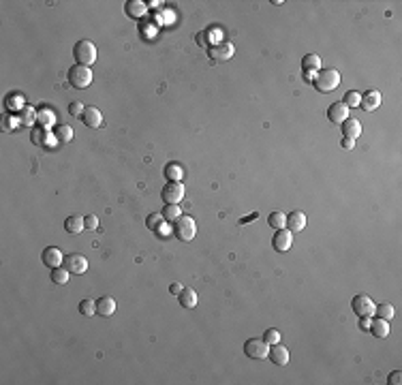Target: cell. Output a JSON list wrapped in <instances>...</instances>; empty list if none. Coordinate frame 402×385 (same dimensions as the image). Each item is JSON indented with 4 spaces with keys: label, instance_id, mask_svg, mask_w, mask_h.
Wrapping results in <instances>:
<instances>
[{
    "label": "cell",
    "instance_id": "6da1fadb",
    "mask_svg": "<svg viewBox=\"0 0 402 385\" xmlns=\"http://www.w3.org/2000/svg\"><path fill=\"white\" fill-rule=\"evenodd\" d=\"M313 84L319 92H332V90H336L338 84H340V73L336 69H321L315 73Z\"/></svg>",
    "mask_w": 402,
    "mask_h": 385
},
{
    "label": "cell",
    "instance_id": "7a4b0ae2",
    "mask_svg": "<svg viewBox=\"0 0 402 385\" xmlns=\"http://www.w3.org/2000/svg\"><path fill=\"white\" fill-rule=\"evenodd\" d=\"M66 77H69L71 86L77 88V90H84V88H88L90 84H92V71H90V66H84V64L71 66L69 73H66Z\"/></svg>",
    "mask_w": 402,
    "mask_h": 385
},
{
    "label": "cell",
    "instance_id": "3957f363",
    "mask_svg": "<svg viewBox=\"0 0 402 385\" xmlns=\"http://www.w3.org/2000/svg\"><path fill=\"white\" fill-rule=\"evenodd\" d=\"M73 56H75L77 64H84V66H90L92 62L96 60V47L92 41H88V39H82V41L75 43V47H73Z\"/></svg>",
    "mask_w": 402,
    "mask_h": 385
},
{
    "label": "cell",
    "instance_id": "277c9868",
    "mask_svg": "<svg viewBox=\"0 0 402 385\" xmlns=\"http://www.w3.org/2000/svg\"><path fill=\"white\" fill-rule=\"evenodd\" d=\"M173 234H175V237H178L180 242H190L192 237H195V234H197L195 220H192L190 216H180L173 223Z\"/></svg>",
    "mask_w": 402,
    "mask_h": 385
},
{
    "label": "cell",
    "instance_id": "5b68a950",
    "mask_svg": "<svg viewBox=\"0 0 402 385\" xmlns=\"http://www.w3.org/2000/svg\"><path fill=\"white\" fill-rule=\"evenodd\" d=\"M244 353L251 360H265L270 353V344L263 338H251V341L244 342Z\"/></svg>",
    "mask_w": 402,
    "mask_h": 385
},
{
    "label": "cell",
    "instance_id": "8992f818",
    "mask_svg": "<svg viewBox=\"0 0 402 385\" xmlns=\"http://www.w3.org/2000/svg\"><path fill=\"white\" fill-rule=\"evenodd\" d=\"M351 308L358 317H375L377 304L372 302L370 296H355L353 302H351Z\"/></svg>",
    "mask_w": 402,
    "mask_h": 385
},
{
    "label": "cell",
    "instance_id": "52a82bcc",
    "mask_svg": "<svg viewBox=\"0 0 402 385\" xmlns=\"http://www.w3.org/2000/svg\"><path fill=\"white\" fill-rule=\"evenodd\" d=\"M62 265H64L71 274H84V272L88 270V259L84 257V255H79V253H71V255H66L64 257V263Z\"/></svg>",
    "mask_w": 402,
    "mask_h": 385
},
{
    "label": "cell",
    "instance_id": "ba28073f",
    "mask_svg": "<svg viewBox=\"0 0 402 385\" xmlns=\"http://www.w3.org/2000/svg\"><path fill=\"white\" fill-rule=\"evenodd\" d=\"M184 199V186L182 182H167L163 189V201L165 203H180Z\"/></svg>",
    "mask_w": 402,
    "mask_h": 385
},
{
    "label": "cell",
    "instance_id": "9c48e42d",
    "mask_svg": "<svg viewBox=\"0 0 402 385\" xmlns=\"http://www.w3.org/2000/svg\"><path fill=\"white\" fill-rule=\"evenodd\" d=\"M210 56H212V60H229L231 56L235 54V47H233V43H229V41H220V43H216V45H212L210 49Z\"/></svg>",
    "mask_w": 402,
    "mask_h": 385
},
{
    "label": "cell",
    "instance_id": "30bf717a",
    "mask_svg": "<svg viewBox=\"0 0 402 385\" xmlns=\"http://www.w3.org/2000/svg\"><path fill=\"white\" fill-rule=\"evenodd\" d=\"M272 244H274V248L278 253H287L289 248H291V244H293V235H291V231L289 229H276V234H274V237H272Z\"/></svg>",
    "mask_w": 402,
    "mask_h": 385
},
{
    "label": "cell",
    "instance_id": "8fae6325",
    "mask_svg": "<svg viewBox=\"0 0 402 385\" xmlns=\"http://www.w3.org/2000/svg\"><path fill=\"white\" fill-rule=\"evenodd\" d=\"M41 261L47 265V268H58V265L64 263V255H62L60 248L56 246H47L41 255Z\"/></svg>",
    "mask_w": 402,
    "mask_h": 385
},
{
    "label": "cell",
    "instance_id": "7c38bea8",
    "mask_svg": "<svg viewBox=\"0 0 402 385\" xmlns=\"http://www.w3.org/2000/svg\"><path fill=\"white\" fill-rule=\"evenodd\" d=\"M285 227L291 231H304V227H306V214L304 212H299V210H293V212H289L287 214V223H285Z\"/></svg>",
    "mask_w": 402,
    "mask_h": 385
},
{
    "label": "cell",
    "instance_id": "4fadbf2b",
    "mask_svg": "<svg viewBox=\"0 0 402 385\" xmlns=\"http://www.w3.org/2000/svg\"><path fill=\"white\" fill-rule=\"evenodd\" d=\"M327 118H330V122L334 124H342L344 120L349 118V107L342 103H332L330 105V109H327Z\"/></svg>",
    "mask_w": 402,
    "mask_h": 385
},
{
    "label": "cell",
    "instance_id": "5bb4252c",
    "mask_svg": "<svg viewBox=\"0 0 402 385\" xmlns=\"http://www.w3.org/2000/svg\"><path fill=\"white\" fill-rule=\"evenodd\" d=\"M270 360H272V364H276V366H287L289 364V351L287 347H280V342H276V344H270Z\"/></svg>",
    "mask_w": 402,
    "mask_h": 385
},
{
    "label": "cell",
    "instance_id": "9a60e30c",
    "mask_svg": "<svg viewBox=\"0 0 402 385\" xmlns=\"http://www.w3.org/2000/svg\"><path fill=\"white\" fill-rule=\"evenodd\" d=\"M82 120L90 128L103 127V116H101V111L96 109V107H86V109H84V114H82Z\"/></svg>",
    "mask_w": 402,
    "mask_h": 385
},
{
    "label": "cell",
    "instance_id": "2e32d148",
    "mask_svg": "<svg viewBox=\"0 0 402 385\" xmlns=\"http://www.w3.org/2000/svg\"><path fill=\"white\" fill-rule=\"evenodd\" d=\"M379 105H381V92H379V90H368V92L361 96V101H360V107H361V109H366V111L377 109Z\"/></svg>",
    "mask_w": 402,
    "mask_h": 385
},
{
    "label": "cell",
    "instance_id": "e0dca14e",
    "mask_svg": "<svg viewBox=\"0 0 402 385\" xmlns=\"http://www.w3.org/2000/svg\"><path fill=\"white\" fill-rule=\"evenodd\" d=\"M340 127H342V135H344L347 139H353V141H355V139H358L360 135H361V124H360V120H355V118H347V120H344Z\"/></svg>",
    "mask_w": 402,
    "mask_h": 385
},
{
    "label": "cell",
    "instance_id": "ac0fdd59",
    "mask_svg": "<svg viewBox=\"0 0 402 385\" xmlns=\"http://www.w3.org/2000/svg\"><path fill=\"white\" fill-rule=\"evenodd\" d=\"M96 313H99L101 317H111L116 313V299L111 296L99 298V302H96Z\"/></svg>",
    "mask_w": 402,
    "mask_h": 385
},
{
    "label": "cell",
    "instance_id": "d6986e66",
    "mask_svg": "<svg viewBox=\"0 0 402 385\" xmlns=\"http://www.w3.org/2000/svg\"><path fill=\"white\" fill-rule=\"evenodd\" d=\"M124 11H127L128 18H144L146 11H148V4L141 2V0H128Z\"/></svg>",
    "mask_w": 402,
    "mask_h": 385
},
{
    "label": "cell",
    "instance_id": "ffe728a7",
    "mask_svg": "<svg viewBox=\"0 0 402 385\" xmlns=\"http://www.w3.org/2000/svg\"><path fill=\"white\" fill-rule=\"evenodd\" d=\"M368 332H372L377 338H387L389 336V321H385V319H372V323H370V330Z\"/></svg>",
    "mask_w": 402,
    "mask_h": 385
},
{
    "label": "cell",
    "instance_id": "44dd1931",
    "mask_svg": "<svg viewBox=\"0 0 402 385\" xmlns=\"http://www.w3.org/2000/svg\"><path fill=\"white\" fill-rule=\"evenodd\" d=\"M178 299H180V304H182L184 308H195L197 306V293L192 291V289H189V287H184L182 291H180Z\"/></svg>",
    "mask_w": 402,
    "mask_h": 385
},
{
    "label": "cell",
    "instance_id": "7402d4cb",
    "mask_svg": "<svg viewBox=\"0 0 402 385\" xmlns=\"http://www.w3.org/2000/svg\"><path fill=\"white\" fill-rule=\"evenodd\" d=\"M64 229L69 231V234H82V231L86 229V225H84L82 216H69L64 220Z\"/></svg>",
    "mask_w": 402,
    "mask_h": 385
},
{
    "label": "cell",
    "instance_id": "603a6c76",
    "mask_svg": "<svg viewBox=\"0 0 402 385\" xmlns=\"http://www.w3.org/2000/svg\"><path fill=\"white\" fill-rule=\"evenodd\" d=\"M163 173H165V178L169 180V182H180L182 180V167L175 165V163H169V165H165V169H163Z\"/></svg>",
    "mask_w": 402,
    "mask_h": 385
},
{
    "label": "cell",
    "instance_id": "cb8c5ba5",
    "mask_svg": "<svg viewBox=\"0 0 402 385\" xmlns=\"http://www.w3.org/2000/svg\"><path fill=\"white\" fill-rule=\"evenodd\" d=\"M69 276H71V272L66 270L64 265H58V268H52V276H49V278H52L56 285H66V282H69Z\"/></svg>",
    "mask_w": 402,
    "mask_h": 385
},
{
    "label": "cell",
    "instance_id": "d4e9b609",
    "mask_svg": "<svg viewBox=\"0 0 402 385\" xmlns=\"http://www.w3.org/2000/svg\"><path fill=\"white\" fill-rule=\"evenodd\" d=\"M180 216H182V210H180L178 203H165V210H163V218L167 223H175Z\"/></svg>",
    "mask_w": 402,
    "mask_h": 385
},
{
    "label": "cell",
    "instance_id": "484cf974",
    "mask_svg": "<svg viewBox=\"0 0 402 385\" xmlns=\"http://www.w3.org/2000/svg\"><path fill=\"white\" fill-rule=\"evenodd\" d=\"M302 69L304 71H321V58L317 54H308V56H304V60H302Z\"/></svg>",
    "mask_w": 402,
    "mask_h": 385
},
{
    "label": "cell",
    "instance_id": "4316f807",
    "mask_svg": "<svg viewBox=\"0 0 402 385\" xmlns=\"http://www.w3.org/2000/svg\"><path fill=\"white\" fill-rule=\"evenodd\" d=\"M394 306L392 304H379V306L375 308V317H379V319H385V321H392L394 319Z\"/></svg>",
    "mask_w": 402,
    "mask_h": 385
},
{
    "label": "cell",
    "instance_id": "83f0119b",
    "mask_svg": "<svg viewBox=\"0 0 402 385\" xmlns=\"http://www.w3.org/2000/svg\"><path fill=\"white\" fill-rule=\"evenodd\" d=\"M54 133H56V139L58 141H71L73 139V128L69 127V124H58V127L54 128Z\"/></svg>",
    "mask_w": 402,
    "mask_h": 385
},
{
    "label": "cell",
    "instance_id": "f1b7e54d",
    "mask_svg": "<svg viewBox=\"0 0 402 385\" xmlns=\"http://www.w3.org/2000/svg\"><path fill=\"white\" fill-rule=\"evenodd\" d=\"M268 223H270V227H274V229H282V227H285V223H287V214L280 212V210L272 212L270 218H268Z\"/></svg>",
    "mask_w": 402,
    "mask_h": 385
},
{
    "label": "cell",
    "instance_id": "f546056e",
    "mask_svg": "<svg viewBox=\"0 0 402 385\" xmlns=\"http://www.w3.org/2000/svg\"><path fill=\"white\" fill-rule=\"evenodd\" d=\"M79 313H82L84 317L96 315V302L94 299H82V302H79Z\"/></svg>",
    "mask_w": 402,
    "mask_h": 385
},
{
    "label": "cell",
    "instance_id": "4dcf8cb0",
    "mask_svg": "<svg viewBox=\"0 0 402 385\" xmlns=\"http://www.w3.org/2000/svg\"><path fill=\"white\" fill-rule=\"evenodd\" d=\"M37 120V114H35V109L32 107H26L24 105V109H21V114H20V122L24 124V127H30L32 122Z\"/></svg>",
    "mask_w": 402,
    "mask_h": 385
},
{
    "label": "cell",
    "instance_id": "1f68e13d",
    "mask_svg": "<svg viewBox=\"0 0 402 385\" xmlns=\"http://www.w3.org/2000/svg\"><path fill=\"white\" fill-rule=\"evenodd\" d=\"M360 101H361V94L355 92V90H349V92L344 94V101H342V103L351 109V107H360Z\"/></svg>",
    "mask_w": 402,
    "mask_h": 385
},
{
    "label": "cell",
    "instance_id": "d6a6232c",
    "mask_svg": "<svg viewBox=\"0 0 402 385\" xmlns=\"http://www.w3.org/2000/svg\"><path fill=\"white\" fill-rule=\"evenodd\" d=\"M37 120L43 124V128H47V127H52L54 124V111H49V109H41L37 114Z\"/></svg>",
    "mask_w": 402,
    "mask_h": 385
},
{
    "label": "cell",
    "instance_id": "836d02e7",
    "mask_svg": "<svg viewBox=\"0 0 402 385\" xmlns=\"http://www.w3.org/2000/svg\"><path fill=\"white\" fill-rule=\"evenodd\" d=\"M165 223V218H163V214H150L148 218H146V227L152 229V231H156L161 225Z\"/></svg>",
    "mask_w": 402,
    "mask_h": 385
},
{
    "label": "cell",
    "instance_id": "e575fe53",
    "mask_svg": "<svg viewBox=\"0 0 402 385\" xmlns=\"http://www.w3.org/2000/svg\"><path fill=\"white\" fill-rule=\"evenodd\" d=\"M263 341L268 342V344L280 342V332H278V330H274V327H270V330H265V334H263Z\"/></svg>",
    "mask_w": 402,
    "mask_h": 385
},
{
    "label": "cell",
    "instance_id": "d590c367",
    "mask_svg": "<svg viewBox=\"0 0 402 385\" xmlns=\"http://www.w3.org/2000/svg\"><path fill=\"white\" fill-rule=\"evenodd\" d=\"M84 109H86V105H84L82 101H73V103L69 105V114H71V116H75V118H82Z\"/></svg>",
    "mask_w": 402,
    "mask_h": 385
},
{
    "label": "cell",
    "instance_id": "8d00e7d4",
    "mask_svg": "<svg viewBox=\"0 0 402 385\" xmlns=\"http://www.w3.org/2000/svg\"><path fill=\"white\" fill-rule=\"evenodd\" d=\"M84 225H86V229H96L99 227V218L94 214H88V216H84Z\"/></svg>",
    "mask_w": 402,
    "mask_h": 385
},
{
    "label": "cell",
    "instance_id": "74e56055",
    "mask_svg": "<svg viewBox=\"0 0 402 385\" xmlns=\"http://www.w3.org/2000/svg\"><path fill=\"white\" fill-rule=\"evenodd\" d=\"M171 231H173V227H171V225H169V223H167V225H165V223H163V225H161V227H158V229H156V234H158V235H161V237H165V235H169V234H171Z\"/></svg>",
    "mask_w": 402,
    "mask_h": 385
},
{
    "label": "cell",
    "instance_id": "f35d334b",
    "mask_svg": "<svg viewBox=\"0 0 402 385\" xmlns=\"http://www.w3.org/2000/svg\"><path fill=\"white\" fill-rule=\"evenodd\" d=\"M370 323H372V317H360V327L361 330H370Z\"/></svg>",
    "mask_w": 402,
    "mask_h": 385
},
{
    "label": "cell",
    "instance_id": "ab89813d",
    "mask_svg": "<svg viewBox=\"0 0 402 385\" xmlns=\"http://www.w3.org/2000/svg\"><path fill=\"white\" fill-rule=\"evenodd\" d=\"M32 135H35V144H41V141H43V135H47V128H37V131L32 133Z\"/></svg>",
    "mask_w": 402,
    "mask_h": 385
},
{
    "label": "cell",
    "instance_id": "60d3db41",
    "mask_svg": "<svg viewBox=\"0 0 402 385\" xmlns=\"http://www.w3.org/2000/svg\"><path fill=\"white\" fill-rule=\"evenodd\" d=\"M400 379H402V375H400L398 370H396V372H392V375H389V383H394V385H400Z\"/></svg>",
    "mask_w": 402,
    "mask_h": 385
},
{
    "label": "cell",
    "instance_id": "b9f144b4",
    "mask_svg": "<svg viewBox=\"0 0 402 385\" xmlns=\"http://www.w3.org/2000/svg\"><path fill=\"white\" fill-rule=\"evenodd\" d=\"M353 146H355V141H353V139H347V137L342 139V148H344V150H351Z\"/></svg>",
    "mask_w": 402,
    "mask_h": 385
},
{
    "label": "cell",
    "instance_id": "7bdbcfd3",
    "mask_svg": "<svg viewBox=\"0 0 402 385\" xmlns=\"http://www.w3.org/2000/svg\"><path fill=\"white\" fill-rule=\"evenodd\" d=\"M169 289H171V293H173V296H180V291H182V285H178V282H173V285L171 287H169Z\"/></svg>",
    "mask_w": 402,
    "mask_h": 385
},
{
    "label": "cell",
    "instance_id": "ee69618b",
    "mask_svg": "<svg viewBox=\"0 0 402 385\" xmlns=\"http://www.w3.org/2000/svg\"><path fill=\"white\" fill-rule=\"evenodd\" d=\"M304 79H306V82H310V84H313V79H315V73H313V71H304Z\"/></svg>",
    "mask_w": 402,
    "mask_h": 385
}]
</instances>
